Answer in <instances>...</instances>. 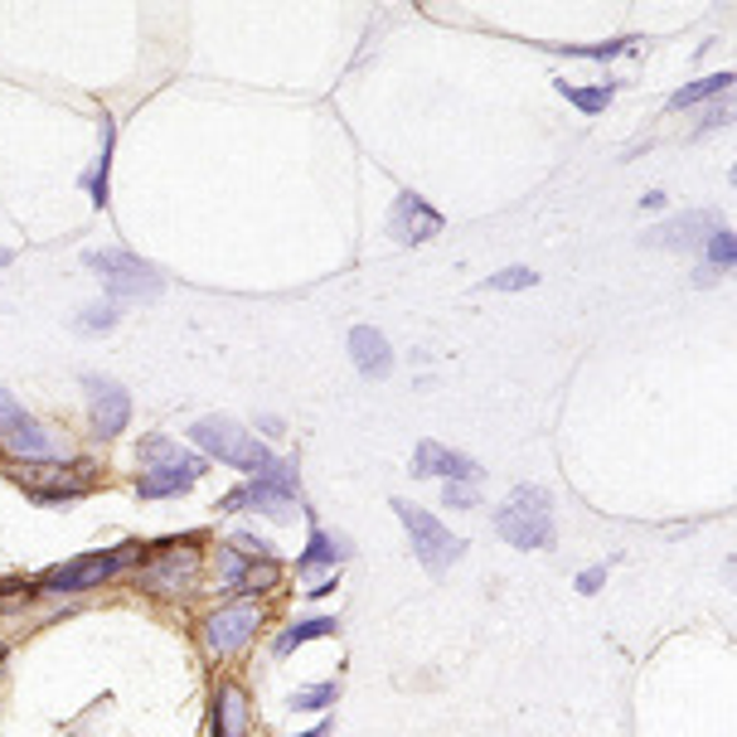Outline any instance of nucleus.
I'll return each instance as SVG.
<instances>
[{
  "instance_id": "1",
  "label": "nucleus",
  "mask_w": 737,
  "mask_h": 737,
  "mask_svg": "<svg viewBox=\"0 0 737 737\" xmlns=\"http://www.w3.org/2000/svg\"><path fill=\"white\" fill-rule=\"evenodd\" d=\"M495 534L514 548H553L558 524H553V495L544 485H520L495 510Z\"/></svg>"
},
{
  "instance_id": "2",
  "label": "nucleus",
  "mask_w": 737,
  "mask_h": 737,
  "mask_svg": "<svg viewBox=\"0 0 737 737\" xmlns=\"http://www.w3.org/2000/svg\"><path fill=\"white\" fill-rule=\"evenodd\" d=\"M200 476H204V457L180 451L170 437H146L141 441V481H137V495L141 500L184 495V490H194Z\"/></svg>"
},
{
  "instance_id": "3",
  "label": "nucleus",
  "mask_w": 737,
  "mask_h": 737,
  "mask_svg": "<svg viewBox=\"0 0 737 737\" xmlns=\"http://www.w3.org/2000/svg\"><path fill=\"white\" fill-rule=\"evenodd\" d=\"M190 441L204 457H214L218 466H233V471H243V476H263L267 466L277 461L273 451H267V441H257L248 427H238L233 417H204V423H194Z\"/></svg>"
},
{
  "instance_id": "4",
  "label": "nucleus",
  "mask_w": 737,
  "mask_h": 737,
  "mask_svg": "<svg viewBox=\"0 0 737 737\" xmlns=\"http://www.w3.org/2000/svg\"><path fill=\"white\" fill-rule=\"evenodd\" d=\"M204 534H184V538H156L151 563H137V583L156 597H180L200 583V563H204Z\"/></svg>"
},
{
  "instance_id": "5",
  "label": "nucleus",
  "mask_w": 737,
  "mask_h": 737,
  "mask_svg": "<svg viewBox=\"0 0 737 737\" xmlns=\"http://www.w3.org/2000/svg\"><path fill=\"white\" fill-rule=\"evenodd\" d=\"M10 476L24 485V495L34 505H49V510H64L73 500L93 495L97 490V466L93 461H40V466H10Z\"/></svg>"
},
{
  "instance_id": "6",
  "label": "nucleus",
  "mask_w": 737,
  "mask_h": 737,
  "mask_svg": "<svg viewBox=\"0 0 737 737\" xmlns=\"http://www.w3.org/2000/svg\"><path fill=\"white\" fill-rule=\"evenodd\" d=\"M141 558H146V544H121V548H107V553H78V558L49 568L34 587H44V592H93V587L113 583L121 568H131V563H141Z\"/></svg>"
},
{
  "instance_id": "7",
  "label": "nucleus",
  "mask_w": 737,
  "mask_h": 737,
  "mask_svg": "<svg viewBox=\"0 0 737 737\" xmlns=\"http://www.w3.org/2000/svg\"><path fill=\"white\" fill-rule=\"evenodd\" d=\"M291 500H297V461H273L263 476H253L248 485L228 490V495L218 500V510H257L277 524H291L297 520Z\"/></svg>"
},
{
  "instance_id": "8",
  "label": "nucleus",
  "mask_w": 737,
  "mask_h": 737,
  "mask_svg": "<svg viewBox=\"0 0 737 737\" xmlns=\"http://www.w3.org/2000/svg\"><path fill=\"white\" fill-rule=\"evenodd\" d=\"M393 514L403 520V530H408V544L417 553V563H423L432 577H441L451 568V563L466 553V538H457L447 530V524L437 520V514H427V510H417L413 500H393Z\"/></svg>"
},
{
  "instance_id": "9",
  "label": "nucleus",
  "mask_w": 737,
  "mask_h": 737,
  "mask_svg": "<svg viewBox=\"0 0 737 737\" xmlns=\"http://www.w3.org/2000/svg\"><path fill=\"white\" fill-rule=\"evenodd\" d=\"M83 263L93 267L97 277L107 281L113 301H156L165 291V277L156 273L146 257L127 253V248H107V253H88Z\"/></svg>"
},
{
  "instance_id": "10",
  "label": "nucleus",
  "mask_w": 737,
  "mask_h": 737,
  "mask_svg": "<svg viewBox=\"0 0 737 737\" xmlns=\"http://www.w3.org/2000/svg\"><path fill=\"white\" fill-rule=\"evenodd\" d=\"M257 626H263V607H257L253 597L228 601V607L209 611V617H204V645H209V655H218V660L238 655V650L257 635Z\"/></svg>"
},
{
  "instance_id": "11",
  "label": "nucleus",
  "mask_w": 737,
  "mask_h": 737,
  "mask_svg": "<svg viewBox=\"0 0 737 737\" xmlns=\"http://www.w3.org/2000/svg\"><path fill=\"white\" fill-rule=\"evenodd\" d=\"M83 393H88V423L97 441H117L131 423V393L103 374H83Z\"/></svg>"
},
{
  "instance_id": "12",
  "label": "nucleus",
  "mask_w": 737,
  "mask_h": 737,
  "mask_svg": "<svg viewBox=\"0 0 737 737\" xmlns=\"http://www.w3.org/2000/svg\"><path fill=\"white\" fill-rule=\"evenodd\" d=\"M388 233L398 243H427V238H437V233H441V214L423 200V194L403 190L398 200H393V209H388Z\"/></svg>"
},
{
  "instance_id": "13",
  "label": "nucleus",
  "mask_w": 737,
  "mask_h": 737,
  "mask_svg": "<svg viewBox=\"0 0 737 737\" xmlns=\"http://www.w3.org/2000/svg\"><path fill=\"white\" fill-rule=\"evenodd\" d=\"M413 476H441V481H481V466H476L466 451H451L441 441H417L413 451Z\"/></svg>"
},
{
  "instance_id": "14",
  "label": "nucleus",
  "mask_w": 737,
  "mask_h": 737,
  "mask_svg": "<svg viewBox=\"0 0 737 737\" xmlns=\"http://www.w3.org/2000/svg\"><path fill=\"white\" fill-rule=\"evenodd\" d=\"M350 360H354V368H360L364 378H388L393 374V350H388L384 330H374V325H354L350 330Z\"/></svg>"
},
{
  "instance_id": "15",
  "label": "nucleus",
  "mask_w": 737,
  "mask_h": 737,
  "mask_svg": "<svg viewBox=\"0 0 737 737\" xmlns=\"http://www.w3.org/2000/svg\"><path fill=\"white\" fill-rule=\"evenodd\" d=\"M718 228V218L714 214H684V218H670V224H660V228H650L645 233V243H655V248H698V243H708V233Z\"/></svg>"
},
{
  "instance_id": "16",
  "label": "nucleus",
  "mask_w": 737,
  "mask_h": 737,
  "mask_svg": "<svg viewBox=\"0 0 737 737\" xmlns=\"http://www.w3.org/2000/svg\"><path fill=\"white\" fill-rule=\"evenodd\" d=\"M345 558H350V538L345 534H330V530L316 524L311 538H306V548H301V558H297V573H321V568L335 573Z\"/></svg>"
},
{
  "instance_id": "17",
  "label": "nucleus",
  "mask_w": 737,
  "mask_h": 737,
  "mask_svg": "<svg viewBox=\"0 0 737 737\" xmlns=\"http://www.w3.org/2000/svg\"><path fill=\"white\" fill-rule=\"evenodd\" d=\"M248 718L253 704L238 684H218L214 694V737H248Z\"/></svg>"
},
{
  "instance_id": "18",
  "label": "nucleus",
  "mask_w": 737,
  "mask_h": 737,
  "mask_svg": "<svg viewBox=\"0 0 737 737\" xmlns=\"http://www.w3.org/2000/svg\"><path fill=\"white\" fill-rule=\"evenodd\" d=\"M113 151H117V121L103 113V151H97V161L88 170V200L97 209H107V200H113Z\"/></svg>"
},
{
  "instance_id": "19",
  "label": "nucleus",
  "mask_w": 737,
  "mask_h": 737,
  "mask_svg": "<svg viewBox=\"0 0 737 737\" xmlns=\"http://www.w3.org/2000/svg\"><path fill=\"white\" fill-rule=\"evenodd\" d=\"M335 631H340V621H335V617H306V621H291V626H281V631H277L273 655H277V660H287L291 650H301V645H311V641H325V635H335Z\"/></svg>"
},
{
  "instance_id": "20",
  "label": "nucleus",
  "mask_w": 737,
  "mask_h": 737,
  "mask_svg": "<svg viewBox=\"0 0 737 737\" xmlns=\"http://www.w3.org/2000/svg\"><path fill=\"white\" fill-rule=\"evenodd\" d=\"M6 447H10V451H15V457H20V461H24V457H30V461H49V457H54V437H49V432H44V427H40V423H34V417H24V423H20V427H10Z\"/></svg>"
},
{
  "instance_id": "21",
  "label": "nucleus",
  "mask_w": 737,
  "mask_h": 737,
  "mask_svg": "<svg viewBox=\"0 0 737 737\" xmlns=\"http://www.w3.org/2000/svg\"><path fill=\"white\" fill-rule=\"evenodd\" d=\"M733 73L723 68V73H708V78H698V83H684L680 93H670V113H680V107H694V103H704V97H728L733 93Z\"/></svg>"
},
{
  "instance_id": "22",
  "label": "nucleus",
  "mask_w": 737,
  "mask_h": 737,
  "mask_svg": "<svg viewBox=\"0 0 737 737\" xmlns=\"http://www.w3.org/2000/svg\"><path fill=\"white\" fill-rule=\"evenodd\" d=\"M558 93L568 97V103L577 107V113H587V117H597L601 107L617 97V83H597V88H573V83H558Z\"/></svg>"
},
{
  "instance_id": "23",
  "label": "nucleus",
  "mask_w": 737,
  "mask_h": 737,
  "mask_svg": "<svg viewBox=\"0 0 737 737\" xmlns=\"http://www.w3.org/2000/svg\"><path fill=\"white\" fill-rule=\"evenodd\" d=\"M733 263H737V238L728 224H718L708 233V273H733Z\"/></svg>"
},
{
  "instance_id": "24",
  "label": "nucleus",
  "mask_w": 737,
  "mask_h": 737,
  "mask_svg": "<svg viewBox=\"0 0 737 737\" xmlns=\"http://www.w3.org/2000/svg\"><path fill=\"white\" fill-rule=\"evenodd\" d=\"M340 698V684H306V690L291 694V708H301V714H321Z\"/></svg>"
},
{
  "instance_id": "25",
  "label": "nucleus",
  "mask_w": 737,
  "mask_h": 737,
  "mask_svg": "<svg viewBox=\"0 0 737 737\" xmlns=\"http://www.w3.org/2000/svg\"><path fill=\"white\" fill-rule=\"evenodd\" d=\"M481 287L485 291H524V287H538V273H530V267H505V273H490Z\"/></svg>"
},
{
  "instance_id": "26",
  "label": "nucleus",
  "mask_w": 737,
  "mask_h": 737,
  "mask_svg": "<svg viewBox=\"0 0 737 737\" xmlns=\"http://www.w3.org/2000/svg\"><path fill=\"white\" fill-rule=\"evenodd\" d=\"M117 325V301H103V306H88V311L78 316V330L83 335H103V330Z\"/></svg>"
},
{
  "instance_id": "27",
  "label": "nucleus",
  "mask_w": 737,
  "mask_h": 737,
  "mask_svg": "<svg viewBox=\"0 0 737 737\" xmlns=\"http://www.w3.org/2000/svg\"><path fill=\"white\" fill-rule=\"evenodd\" d=\"M635 40H611V44H563L558 54H573V58H617V54H626Z\"/></svg>"
},
{
  "instance_id": "28",
  "label": "nucleus",
  "mask_w": 737,
  "mask_h": 737,
  "mask_svg": "<svg viewBox=\"0 0 737 737\" xmlns=\"http://www.w3.org/2000/svg\"><path fill=\"white\" fill-rule=\"evenodd\" d=\"M24 417H30V413H24L20 403H15V393L0 388V441H6V437H10V427H20Z\"/></svg>"
},
{
  "instance_id": "29",
  "label": "nucleus",
  "mask_w": 737,
  "mask_h": 737,
  "mask_svg": "<svg viewBox=\"0 0 737 737\" xmlns=\"http://www.w3.org/2000/svg\"><path fill=\"white\" fill-rule=\"evenodd\" d=\"M228 544L238 548V553H248V558H273V548H267V538H257L253 530H238V534L228 538Z\"/></svg>"
},
{
  "instance_id": "30",
  "label": "nucleus",
  "mask_w": 737,
  "mask_h": 737,
  "mask_svg": "<svg viewBox=\"0 0 737 737\" xmlns=\"http://www.w3.org/2000/svg\"><path fill=\"white\" fill-rule=\"evenodd\" d=\"M447 505H457V510H476V490L466 485V481H447Z\"/></svg>"
},
{
  "instance_id": "31",
  "label": "nucleus",
  "mask_w": 737,
  "mask_h": 737,
  "mask_svg": "<svg viewBox=\"0 0 737 737\" xmlns=\"http://www.w3.org/2000/svg\"><path fill=\"white\" fill-rule=\"evenodd\" d=\"M601 583H607V568H587L583 577H577V592L592 597V592H601Z\"/></svg>"
},
{
  "instance_id": "32",
  "label": "nucleus",
  "mask_w": 737,
  "mask_h": 737,
  "mask_svg": "<svg viewBox=\"0 0 737 737\" xmlns=\"http://www.w3.org/2000/svg\"><path fill=\"white\" fill-rule=\"evenodd\" d=\"M728 121H733V107L728 103H714V107H708V117H704V131L708 127H728Z\"/></svg>"
},
{
  "instance_id": "33",
  "label": "nucleus",
  "mask_w": 737,
  "mask_h": 737,
  "mask_svg": "<svg viewBox=\"0 0 737 737\" xmlns=\"http://www.w3.org/2000/svg\"><path fill=\"white\" fill-rule=\"evenodd\" d=\"M10 592H30V583L24 577H0V597H10Z\"/></svg>"
},
{
  "instance_id": "34",
  "label": "nucleus",
  "mask_w": 737,
  "mask_h": 737,
  "mask_svg": "<svg viewBox=\"0 0 737 737\" xmlns=\"http://www.w3.org/2000/svg\"><path fill=\"white\" fill-rule=\"evenodd\" d=\"M257 427H263L267 437H277V432H281V417H273V413H267V417H257Z\"/></svg>"
},
{
  "instance_id": "35",
  "label": "nucleus",
  "mask_w": 737,
  "mask_h": 737,
  "mask_svg": "<svg viewBox=\"0 0 737 737\" xmlns=\"http://www.w3.org/2000/svg\"><path fill=\"white\" fill-rule=\"evenodd\" d=\"M297 737H330V723H321V728H311V733H297Z\"/></svg>"
},
{
  "instance_id": "36",
  "label": "nucleus",
  "mask_w": 737,
  "mask_h": 737,
  "mask_svg": "<svg viewBox=\"0 0 737 737\" xmlns=\"http://www.w3.org/2000/svg\"><path fill=\"white\" fill-rule=\"evenodd\" d=\"M10 263H15V253H10V248H0V267H10Z\"/></svg>"
},
{
  "instance_id": "37",
  "label": "nucleus",
  "mask_w": 737,
  "mask_h": 737,
  "mask_svg": "<svg viewBox=\"0 0 737 737\" xmlns=\"http://www.w3.org/2000/svg\"><path fill=\"white\" fill-rule=\"evenodd\" d=\"M0 655H6V645H0Z\"/></svg>"
}]
</instances>
